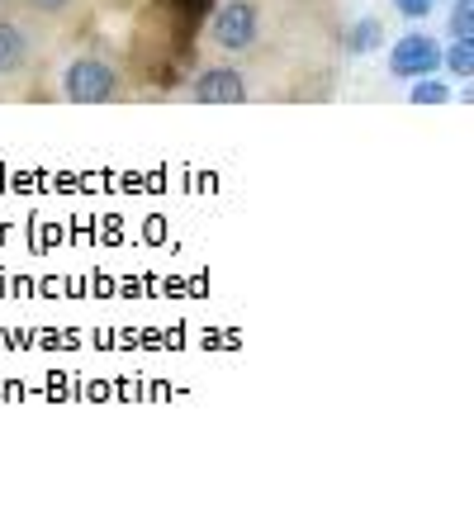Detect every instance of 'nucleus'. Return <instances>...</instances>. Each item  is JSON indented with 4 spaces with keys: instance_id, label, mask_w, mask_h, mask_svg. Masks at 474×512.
I'll return each instance as SVG.
<instances>
[{
    "instance_id": "nucleus-1",
    "label": "nucleus",
    "mask_w": 474,
    "mask_h": 512,
    "mask_svg": "<svg viewBox=\"0 0 474 512\" xmlns=\"http://www.w3.org/2000/svg\"><path fill=\"white\" fill-rule=\"evenodd\" d=\"M124 91V81H119V67L105 62V57H72L67 67H62V95L76 100V105H105L114 95Z\"/></svg>"
},
{
    "instance_id": "nucleus-2",
    "label": "nucleus",
    "mask_w": 474,
    "mask_h": 512,
    "mask_svg": "<svg viewBox=\"0 0 474 512\" xmlns=\"http://www.w3.org/2000/svg\"><path fill=\"white\" fill-rule=\"evenodd\" d=\"M261 38V5L256 0H228L209 15V43L219 53H247Z\"/></svg>"
},
{
    "instance_id": "nucleus-3",
    "label": "nucleus",
    "mask_w": 474,
    "mask_h": 512,
    "mask_svg": "<svg viewBox=\"0 0 474 512\" xmlns=\"http://www.w3.org/2000/svg\"><path fill=\"white\" fill-rule=\"evenodd\" d=\"M190 100L195 105H242V100H252V86L233 62H214L190 81Z\"/></svg>"
},
{
    "instance_id": "nucleus-4",
    "label": "nucleus",
    "mask_w": 474,
    "mask_h": 512,
    "mask_svg": "<svg viewBox=\"0 0 474 512\" xmlns=\"http://www.w3.org/2000/svg\"><path fill=\"white\" fill-rule=\"evenodd\" d=\"M441 67V43L427 34H403L394 48H389V76L399 81H418V76H432Z\"/></svg>"
},
{
    "instance_id": "nucleus-5",
    "label": "nucleus",
    "mask_w": 474,
    "mask_h": 512,
    "mask_svg": "<svg viewBox=\"0 0 474 512\" xmlns=\"http://www.w3.org/2000/svg\"><path fill=\"white\" fill-rule=\"evenodd\" d=\"M34 67V38L19 19L0 15V81H19Z\"/></svg>"
},
{
    "instance_id": "nucleus-6",
    "label": "nucleus",
    "mask_w": 474,
    "mask_h": 512,
    "mask_svg": "<svg viewBox=\"0 0 474 512\" xmlns=\"http://www.w3.org/2000/svg\"><path fill=\"white\" fill-rule=\"evenodd\" d=\"M380 43H384V19H375V15L356 19V24H351V29H347V38H342V48H347L351 57L380 53Z\"/></svg>"
},
{
    "instance_id": "nucleus-7",
    "label": "nucleus",
    "mask_w": 474,
    "mask_h": 512,
    "mask_svg": "<svg viewBox=\"0 0 474 512\" xmlns=\"http://www.w3.org/2000/svg\"><path fill=\"white\" fill-rule=\"evenodd\" d=\"M441 67L460 81L474 76V38H451V48H441Z\"/></svg>"
},
{
    "instance_id": "nucleus-8",
    "label": "nucleus",
    "mask_w": 474,
    "mask_h": 512,
    "mask_svg": "<svg viewBox=\"0 0 474 512\" xmlns=\"http://www.w3.org/2000/svg\"><path fill=\"white\" fill-rule=\"evenodd\" d=\"M446 29H451V38H474V0H451Z\"/></svg>"
},
{
    "instance_id": "nucleus-9",
    "label": "nucleus",
    "mask_w": 474,
    "mask_h": 512,
    "mask_svg": "<svg viewBox=\"0 0 474 512\" xmlns=\"http://www.w3.org/2000/svg\"><path fill=\"white\" fill-rule=\"evenodd\" d=\"M413 100H418V105H446V100H451V86H446V81H432V76H418V81H413Z\"/></svg>"
},
{
    "instance_id": "nucleus-10",
    "label": "nucleus",
    "mask_w": 474,
    "mask_h": 512,
    "mask_svg": "<svg viewBox=\"0 0 474 512\" xmlns=\"http://www.w3.org/2000/svg\"><path fill=\"white\" fill-rule=\"evenodd\" d=\"M34 15H43V19H62L67 10H72V0H24Z\"/></svg>"
},
{
    "instance_id": "nucleus-11",
    "label": "nucleus",
    "mask_w": 474,
    "mask_h": 512,
    "mask_svg": "<svg viewBox=\"0 0 474 512\" xmlns=\"http://www.w3.org/2000/svg\"><path fill=\"white\" fill-rule=\"evenodd\" d=\"M432 5H437V0H394V10H399L403 19H427Z\"/></svg>"
},
{
    "instance_id": "nucleus-12",
    "label": "nucleus",
    "mask_w": 474,
    "mask_h": 512,
    "mask_svg": "<svg viewBox=\"0 0 474 512\" xmlns=\"http://www.w3.org/2000/svg\"><path fill=\"white\" fill-rule=\"evenodd\" d=\"M114 5H128V0H114Z\"/></svg>"
}]
</instances>
